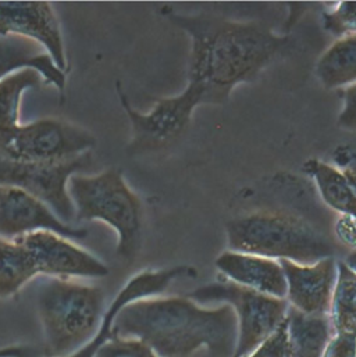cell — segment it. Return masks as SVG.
<instances>
[{"instance_id":"18","label":"cell","mask_w":356,"mask_h":357,"mask_svg":"<svg viewBox=\"0 0 356 357\" xmlns=\"http://www.w3.org/2000/svg\"><path fill=\"white\" fill-rule=\"evenodd\" d=\"M305 173L318 185L323 202L341 215L356 218V192L343 172L336 167L311 159L304 165Z\"/></svg>"},{"instance_id":"11","label":"cell","mask_w":356,"mask_h":357,"mask_svg":"<svg viewBox=\"0 0 356 357\" xmlns=\"http://www.w3.org/2000/svg\"><path fill=\"white\" fill-rule=\"evenodd\" d=\"M15 35L35 42L63 73L68 61L59 18L47 1H0V36Z\"/></svg>"},{"instance_id":"4","label":"cell","mask_w":356,"mask_h":357,"mask_svg":"<svg viewBox=\"0 0 356 357\" xmlns=\"http://www.w3.org/2000/svg\"><path fill=\"white\" fill-rule=\"evenodd\" d=\"M36 309L46 357H67L99 330L106 313L102 288L75 280L45 277L36 289Z\"/></svg>"},{"instance_id":"25","label":"cell","mask_w":356,"mask_h":357,"mask_svg":"<svg viewBox=\"0 0 356 357\" xmlns=\"http://www.w3.org/2000/svg\"><path fill=\"white\" fill-rule=\"evenodd\" d=\"M287 319V317H285ZM246 357H292L287 320Z\"/></svg>"},{"instance_id":"9","label":"cell","mask_w":356,"mask_h":357,"mask_svg":"<svg viewBox=\"0 0 356 357\" xmlns=\"http://www.w3.org/2000/svg\"><path fill=\"white\" fill-rule=\"evenodd\" d=\"M120 103L131 123L133 138L127 148L131 155L162 151L175 145L191 124L192 113L198 107L195 99L184 91L177 96L159 99L149 113L135 110L120 82L116 85Z\"/></svg>"},{"instance_id":"13","label":"cell","mask_w":356,"mask_h":357,"mask_svg":"<svg viewBox=\"0 0 356 357\" xmlns=\"http://www.w3.org/2000/svg\"><path fill=\"white\" fill-rule=\"evenodd\" d=\"M198 271L191 266H176L163 270H145L135 274L119 291L106 309L98 333L75 354L67 357H95L96 352L113 337V324L117 314L130 303L162 295L172 282L179 278H195Z\"/></svg>"},{"instance_id":"1","label":"cell","mask_w":356,"mask_h":357,"mask_svg":"<svg viewBox=\"0 0 356 357\" xmlns=\"http://www.w3.org/2000/svg\"><path fill=\"white\" fill-rule=\"evenodd\" d=\"M170 20L192 42L185 91L198 106L223 105L237 85L253 81L288 40L265 24L206 13L170 14Z\"/></svg>"},{"instance_id":"6","label":"cell","mask_w":356,"mask_h":357,"mask_svg":"<svg viewBox=\"0 0 356 357\" xmlns=\"http://www.w3.org/2000/svg\"><path fill=\"white\" fill-rule=\"evenodd\" d=\"M188 298L198 305L220 303L232 307L238 324L232 357L251 355L284 323L290 307L285 299L267 296L227 280L203 285L188 294Z\"/></svg>"},{"instance_id":"20","label":"cell","mask_w":356,"mask_h":357,"mask_svg":"<svg viewBox=\"0 0 356 357\" xmlns=\"http://www.w3.org/2000/svg\"><path fill=\"white\" fill-rule=\"evenodd\" d=\"M36 277L39 275L25 248L17 239L0 236V299L17 295Z\"/></svg>"},{"instance_id":"19","label":"cell","mask_w":356,"mask_h":357,"mask_svg":"<svg viewBox=\"0 0 356 357\" xmlns=\"http://www.w3.org/2000/svg\"><path fill=\"white\" fill-rule=\"evenodd\" d=\"M316 74L329 89L356 84V33L341 36L323 53Z\"/></svg>"},{"instance_id":"7","label":"cell","mask_w":356,"mask_h":357,"mask_svg":"<svg viewBox=\"0 0 356 357\" xmlns=\"http://www.w3.org/2000/svg\"><path fill=\"white\" fill-rule=\"evenodd\" d=\"M96 139L88 130L56 119H43L0 132V158L24 163L71 160L91 153Z\"/></svg>"},{"instance_id":"3","label":"cell","mask_w":356,"mask_h":357,"mask_svg":"<svg viewBox=\"0 0 356 357\" xmlns=\"http://www.w3.org/2000/svg\"><path fill=\"white\" fill-rule=\"evenodd\" d=\"M228 250L315 264L336 257L337 245L327 232L287 210H259L227 222Z\"/></svg>"},{"instance_id":"26","label":"cell","mask_w":356,"mask_h":357,"mask_svg":"<svg viewBox=\"0 0 356 357\" xmlns=\"http://www.w3.org/2000/svg\"><path fill=\"white\" fill-rule=\"evenodd\" d=\"M322 357H356L355 334L334 333Z\"/></svg>"},{"instance_id":"2","label":"cell","mask_w":356,"mask_h":357,"mask_svg":"<svg viewBox=\"0 0 356 357\" xmlns=\"http://www.w3.org/2000/svg\"><path fill=\"white\" fill-rule=\"evenodd\" d=\"M113 337L141 341L161 357H232L238 324L228 305L205 307L188 296H155L126 306Z\"/></svg>"},{"instance_id":"15","label":"cell","mask_w":356,"mask_h":357,"mask_svg":"<svg viewBox=\"0 0 356 357\" xmlns=\"http://www.w3.org/2000/svg\"><path fill=\"white\" fill-rule=\"evenodd\" d=\"M214 264L227 281L267 296L285 299L287 282L279 260L227 250L216 259Z\"/></svg>"},{"instance_id":"10","label":"cell","mask_w":356,"mask_h":357,"mask_svg":"<svg viewBox=\"0 0 356 357\" xmlns=\"http://www.w3.org/2000/svg\"><path fill=\"white\" fill-rule=\"evenodd\" d=\"M28 252L38 275L78 280L103 278L109 267L91 252L52 231H35L15 238Z\"/></svg>"},{"instance_id":"23","label":"cell","mask_w":356,"mask_h":357,"mask_svg":"<svg viewBox=\"0 0 356 357\" xmlns=\"http://www.w3.org/2000/svg\"><path fill=\"white\" fill-rule=\"evenodd\" d=\"M327 31L344 36L356 33V1H344L337 4L332 11L323 15Z\"/></svg>"},{"instance_id":"16","label":"cell","mask_w":356,"mask_h":357,"mask_svg":"<svg viewBox=\"0 0 356 357\" xmlns=\"http://www.w3.org/2000/svg\"><path fill=\"white\" fill-rule=\"evenodd\" d=\"M32 68L39 73L46 85L64 92L67 74L60 71L50 57L35 42L21 36H0V79L15 71Z\"/></svg>"},{"instance_id":"27","label":"cell","mask_w":356,"mask_h":357,"mask_svg":"<svg viewBox=\"0 0 356 357\" xmlns=\"http://www.w3.org/2000/svg\"><path fill=\"white\" fill-rule=\"evenodd\" d=\"M344 109L339 117V126L348 131H356V84L343 92Z\"/></svg>"},{"instance_id":"8","label":"cell","mask_w":356,"mask_h":357,"mask_svg":"<svg viewBox=\"0 0 356 357\" xmlns=\"http://www.w3.org/2000/svg\"><path fill=\"white\" fill-rule=\"evenodd\" d=\"M91 165V153L64 162L24 163L0 158V185L20 188L43 202L63 222L75 221L68 181Z\"/></svg>"},{"instance_id":"22","label":"cell","mask_w":356,"mask_h":357,"mask_svg":"<svg viewBox=\"0 0 356 357\" xmlns=\"http://www.w3.org/2000/svg\"><path fill=\"white\" fill-rule=\"evenodd\" d=\"M329 319L334 333L356 335V273L344 261L337 263Z\"/></svg>"},{"instance_id":"24","label":"cell","mask_w":356,"mask_h":357,"mask_svg":"<svg viewBox=\"0 0 356 357\" xmlns=\"http://www.w3.org/2000/svg\"><path fill=\"white\" fill-rule=\"evenodd\" d=\"M95 357H161L148 345L131 338L112 337Z\"/></svg>"},{"instance_id":"28","label":"cell","mask_w":356,"mask_h":357,"mask_svg":"<svg viewBox=\"0 0 356 357\" xmlns=\"http://www.w3.org/2000/svg\"><path fill=\"white\" fill-rule=\"evenodd\" d=\"M336 235L343 245L356 249V218L341 215L336 224Z\"/></svg>"},{"instance_id":"17","label":"cell","mask_w":356,"mask_h":357,"mask_svg":"<svg viewBox=\"0 0 356 357\" xmlns=\"http://www.w3.org/2000/svg\"><path fill=\"white\" fill-rule=\"evenodd\" d=\"M287 328L292 357H322L334 335L329 316L305 314L294 307L287 312Z\"/></svg>"},{"instance_id":"30","label":"cell","mask_w":356,"mask_h":357,"mask_svg":"<svg viewBox=\"0 0 356 357\" xmlns=\"http://www.w3.org/2000/svg\"><path fill=\"white\" fill-rule=\"evenodd\" d=\"M344 263H346L350 268H353L356 273V249L350 252V255L346 257Z\"/></svg>"},{"instance_id":"5","label":"cell","mask_w":356,"mask_h":357,"mask_svg":"<svg viewBox=\"0 0 356 357\" xmlns=\"http://www.w3.org/2000/svg\"><path fill=\"white\" fill-rule=\"evenodd\" d=\"M68 195L75 221H101L117 235L116 253L133 260L140 248L142 231V203L128 186L119 169L85 176L75 174L68 181Z\"/></svg>"},{"instance_id":"12","label":"cell","mask_w":356,"mask_h":357,"mask_svg":"<svg viewBox=\"0 0 356 357\" xmlns=\"http://www.w3.org/2000/svg\"><path fill=\"white\" fill-rule=\"evenodd\" d=\"M35 231H52L67 239H84L89 231L63 222L39 199L28 192L0 185V236L15 239Z\"/></svg>"},{"instance_id":"21","label":"cell","mask_w":356,"mask_h":357,"mask_svg":"<svg viewBox=\"0 0 356 357\" xmlns=\"http://www.w3.org/2000/svg\"><path fill=\"white\" fill-rule=\"evenodd\" d=\"M45 84L38 71L24 68L0 79V132L20 126V107L22 95Z\"/></svg>"},{"instance_id":"14","label":"cell","mask_w":356,"mask_h":357,"mask_svg":"<svg viewBox=\"0 0 356 357\" xmlns=\"http://www.w3.org/2000/svg\"><path fill=\"white\" fill-rule=\"evenodd\" d=\"M285 275V301L295 310L312 316H329L337 281V260L323 259L315 264L279 260Z\"/></svg>"},{"instance_id":"29","label":"cell","mask_w":356,"mask_h":357,"mask_svg":"<svg viewBox=\"0 0 356 357\" xmlns=\"http://www.w3.org/2000/svg\"><path fill=\"white\" fill-rule=\"evenodd\" d=\"M344 176L351 182V185L354 186L356 192V156L350 158L348 163L344 166Z\"/></svg>"}]
</instances>
